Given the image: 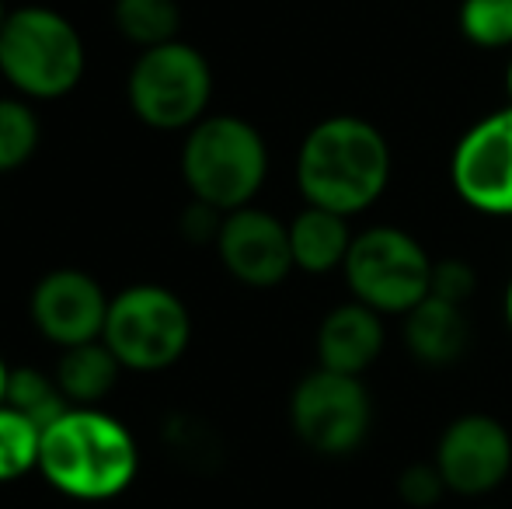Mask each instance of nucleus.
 Masks as SVG:
<instances>
[{
    "label": "nucleus",
    "instance_id": "nucleus-1",
    "mask_svg": "<svg viewBox=\"0 0 512 509\" xmlns=\"http://www.w3.org/2000/svg\"><path fill=\"white\" fill-rule=\"evenodd\" d=\"M394 154L380 126L363 116H328L297 150V189L307 206L356 217L391 185Z\"/></svg>",
    "mask_w": 512,
    "mask_h": 509
},
{
    "label": "nucleus",
    "instance_id": "nucleus-2",
    "mask_svg": "<svg viewBox=\"0 0 512 509\" xmlns=\"http://www.w3.org/2000/svg\"><path fill=\"white\" fill-rule=\"evenodd\" d=\"M39 471L56 492L81 503H105L136 482L140 447L126 422L98 405H70L42 429Z\"/></svg>",
    "mask_w": 512,
    "mask_h": 509
},
{
    "label": "nucleus",
    "instance_id": "nucleus-3",
    "mask_svg": "<svg viewBox=\"0 0 512 509\" xmlns=\"http://www.w3.org/2000/svg\"><path fill=\"white\" fill-rule=\"evenodd\" d=\"M182 178L192 199L220 213L251 206L269 178V147L248 119L206 116L182 147Z\"/></svg>",
    "mask_w": 512,
    "mask_h": 509
},
{
    "label": "nucleus",
    "instance_id": "nucleus-4",
    "mask_svg": "<svg viewBox=\"0 0 512 509\" xmlns=\"http://www.w3.org/2000/svg\"><path fill=\"white\" fill-rule=\"evenodd\" d=\"M88 49L70 18L42 4L7 14L0 28V74L21 98L53 102L81 84Z\"/></svg>",
    "mask_w": 512,
    "mask_h": 509
},
{
    "label": "nucleus",
    "instance_id": "nucleus-5",
    "mask_svg": "<svg viewBox=\"0 0 512 509\" xmlns=\"http://www.w3.org/2000/svg\"><path fill=\"white\" fill-rule=\"evenodd\" d=\"M102 342L133 374H161L175 367L192 342V314L175 290L133 283L108 304Z\"/></svg>",
    "mask_w": 512,
    "mask_h": 509
},
{
    "label": "nucleus",
    "instance_id": "nucleus-6",
    "mask_svg": "<svg viewBox=\"0 0 512 509\" xmlns=\"http://www.w3.org/2000/svg\"><path fill=\"white\" fill-rule=\"evenodd\" d=\"M432 258L425 245L405 227L377 224L352 238L345 255V283L352 300L377 314H405L432 293Z\"/></svg>",
    "mask_w": 512,
    "mask_h": 509
},
{
    "label": "nucleus",
    "instance_id": "nucleus-7",
    "mask_svg": "<svg viewBox=\"0 0 512 509\" xmlns=\"http://www.w3.org/2000/svg\"><path fill=\"white\" fill-rule=\"evenodd\" d=\"M126 95L133 116L150 129L178 133L206 119L213 98V70L196 46L175 39L143 49L129 70Z\"/></svg>",
    "mask_w": 512,
    "mask_h": 509
},
{
    "label": "nucleus",
    "instance_id": "nucleus-8",
    "mask_svg": "<svg viewBox=\"0 0 512 509\" xmlns=\"http://www.w3.org/2000/svg\"><path fill=\"white\" fill-rule=\"evenodd\" d=\"M290 426L317 457H349L373 426V398L363 377L310 370L290 394Z\"/></svg>",
    "mask_w": 512,
    "mask_h": 509
},
{
    "label": "nucleus",
    "instance_id": "nucleus-9",
    "mask_svg": "<svg viewBox=\"0 0 512 509\" xmlns=\"http://www.w3.org/2000/svg\"><path fill=\"white\" fill-rule=\"evenodd\" d=\"M450 182L460 203L485 217H512V105L488 112L457 140Z\"/></svg>",
    "mask_w": 512,
    "mask_h": 509
},
{
    "label": "nucleus",
    "instance_id": "nucleus-10",
    "mask_svg": "<svg viewBox=\"0 0 512 509\" xmlns=\"http://www.w3.org/2000/svg\"><path fill=\"white\" fill-rule=\"evenodd\" d=\"M436 468L446 489L478 499L495 492L512 471V433L488 412H464L439 433Z\"/></svg>",
    "mask_w": 512,
    "mask_h": 509
},
{
    "label": "nucleus",
    "instance_id": "nucleus-11",
    "mask_svg": "<svg viewBox=\"0 0 512 509\" xmlns=\"http://www.w3.org/2000/svg\"><path fill=\"white\" fill-rule=\"evenodd\" d=\"M216 255H220L223 269L251 290H272V286L286 283V276L297 269L290 248V224L258 206L223 213Z\"/></svg>",
    "mask_w": 512,
    "mask_h": 509
},
{
    "label": "nucleus",
    "instance_id": "nucleus-12",
    "mask_svg": "<svg viewBox=\"0 0 512 509\" xmlns=\"http://www.w3.org/2000/svg\"><path fill=\"white\" fill-rule=\"evenodd\" d=\"M112 297L102 283L81 269H53L32 290V321L42 339L60 349L98 342L105 335V318Z\"/></svg>",
    "mask_w": 512,
    "mask_h": 509
},
{
    "label": "nucleus",
    "instance_id": "nucleus-13",
    "mask_svg": "<svg viewBox=\"0 0 512 509\" xmlns=\"http://www.w3.org/2000/svg\"><path fill=\"white\" fill-rule=\"evenodd\" d=\"M384 314L373 307L349 300V304L331 307L317 325V363L335 374L363 377L384 353Z\"/></svg>",
    "mask_w": 512,
    "mask_h": 509
},
{
    "label": "nucleus",
    "instance_id": "nucleus-14",
    "mask_svg": "<svg viewBox=\"0 0 512 509\" xmlns=\"http://www.w3.org/2000/svg\"><path fill=\"white\" fill-rule=\"evenodd\" d=\"M405 346L411 360L422 367H453L471 346V321L464 307L429 293L422 304L405 314Z\"/></svg>",
    "mask_w": 512,
    "mask_h": 509
},
{
    "label": "nucleus",
    "instance_id": "nucleus-15",
    "mask_svg": "<svg viewBox=\"0 0 512 509\" xmlns=\"http://www.w3.org/2000/svg\"><path fill=\"white\" fill-rule=\"evenodd\" d=\"M356 234L349 231V217L321 210V206H304L290 220V248L293 265L310 276H324L345 265V255L352 248Z\"/></svg>",
    "mask_w": 512,
    "mask_h": 509
},
{
    "label": "nucleus",
    "instance_id": "nucleus-16",
    "mask_svg": "<svg viewBox=\"0 0 512 509\" xmlns=\"http://www.w3.org/2000/svg\"><path fill=\"white\" fill-rule=\"evenodd\" d=\"M119 370H122V363L115 360L112 349L98 339V342H84V346H74V349H63L53 377L70 405H98L115 387V381H119Z\"/></svg>",
    "mask_w": 512,
    "mask_h": 509
},
{
    "label": "nucleus",
    "instance_id": "nucleus-17",
    "mask_svg": "<svg viewBox=\"0 0 512 509\" xmlns=\"http://www.w3.org/2000/svg\"><path fill=\"white\" fill-rule=\"evenodd\" d=\"M115 28L140 49H154L178 39L182 11L178 0H115Z\"/></svg>",
    "mask_w": 512,
    "mask_h": 509
},
{
    "label": "nucleus",
    "instance_id": "nucleus-18",
    "mask_svg": "<svg viewBox=\"0 0 512 509\" xmlns=\"http://www.w3.org/2000/svg\"><path fill=\"white\" fill-rule=\"evenodd\" d=\"M39 447L42 426H35L18 408L0 405V485L39 471Z\"/></svg>",
    "mask_w": 512,
    "mask_h": 509
},
{
    "label": "nucleus",
    "instance_id": "nucleus-19",
    "mask_svg": "<svg viewBox=\"0 0 512 509\" xmlns=\"http://www.w3.org/2000/svg\"><path fill=\"white\" fill-rule=\"evenodd\" d=\"M7 405L25 412L35 426L46 429L49 422H56L70 408V401L63 398L56 377L42 374L35 367H18L11 370V381H7Z\"/></svg>",
    "mask_w": 512,
    "mask_h": 509
},
{
    "label": "nucleus",
    "instance_id": "nucleus-20",
    "mask_svg": "<svg viewBox=\"0 0 512 509\" xmlns=\"http://www.w3.org/2000/svg\"><path fill=\"white\" fill-rule=\"evenodd\" d=\"M39 136L42 129L32 105L21 98H0V175L18 171L21 164L32 161Z\"/></svg>",
    "mask_w": 512,
    "mask_h": 509
},
{
    "label": "nucleus",
    "instance_id": "nucleus-21",
    "mask_svg": "<svg viewBox=\"0 0 512 509\" xmlns=\"http://www.w3.org/2000/svg\"><path fill=\"white\" fill-rule=\"evenodd\" d=\"M464 39L478 49L512 46V0H464L457 11Z\"/></svg>",
    "mask_w": 512,
    "mask_h": 509
},
{
    "label": "nucleus",
    "instance_id": "nucleus-22",
    "mask_svg": "<svg viewBox=\"0 0 512 509\" xmlns=\"http://www.w3.org/2000/svg\"><path fill=\"white\" fill-rule=\"evenodd\" d=\"M446 492L450 489H446L436 461H415L398 475V496L411 509H432Z\"/></svg>",
    "mask_w": 512,
    "mask_h": 509
},
{
    "label": "nucleus",
    "instance_id": "nucleus-23",
    "mask_svg": "<svg viewBox=\"0 0 512 509\" xmlns=\"http://www.w3.org/2000/svg\"><path fill=\"white\" fill-rule=\"evenodd\" d=\"M478 290V272L464 258H443L432 265V297L450 300V304L464 307Z\"/></svg>",
    "mask_w": 512,
    "mask_h": 509
},
{
    "label": "nucleus",
    "instance_id": "nucleus-24",
    "mask_svg": "<svg viewBox=\"0 0 512 509\" xmlns=\"http://www.w3.org/2000/svg\"><path fill=\"white\" fill-rule=\"evenodd\" d=\"M220 224H223V213L213 210V206H206V203H199V199H192V206L182 213V234L192 241H213L216 245Z\"/></svg>",
    "mask_w": 512,
    "mask_h": 509
},
{
    "label": "nucleus",
    "instance_id": "nucleus-25",
    "mask_svg": "<svg viewBox=\"0 0 512 509\" xmlns=\"http://www.w3.org/2000/svg\"><path fill=\"white\" fill-rule=\"evenodd\" d=\"M7 381H11V367L0 356V405H7Z\"/></svg>",
    "mask_w": 512,
    "mask_h": 509
},
{
    "label": "nucleus",
    "instance_id": "nucleus-26",
    "mask_svg": "<svg viewBox=\"0 0 512 509\" xmlns=\"http://www.w3.org/2000/svg\"><path fill=\"white\" fill-rule=\"evenodd\" d=\"M506 321L512 328V279H509V290H506Z\"/></svg>",
    "mask_w": 512,
    "mask_h": 509
},
{
    "label": "nucleus",
    "instance_id": "nucleus-27",
    "mask_svg": "<svg viewBox=\"0 0 512 509\" xmlns=\"http://www.w3.org/2000/svg\"><path fill=\"white\" fill-rule=\"evenodd\" d=\"M7 14H11V11H7V7H4V0H0V28H4V21H7Z\"/></svg>",
    "mask_w": 512,
    "mask_h": 509
},
{
    "label": "nucleus",
    "instance_id": "nucleus-28",
    "mask_svg": "<svg viewBox=\"0 0 512 509\" xmlns=\"http://www.w3.org/2000/svg\"><path fill=\"white\" fill-rule=\"evenodd\" d=\"M506 88H509V95H512V60H509V70H506Z\"/></svg>",
    "mask_w": 512,
    "mask_h": 509
}]
</instances>
